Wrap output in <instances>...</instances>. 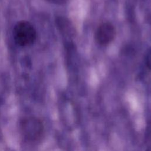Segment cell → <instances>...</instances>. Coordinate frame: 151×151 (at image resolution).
I'll list each match as a JSON object with an SVG mask.
<instances>
[{"mask_svg": "<svg viewBox=\"0 0 151 151\" xmlns=\"http://www.w3.org/2000/svg\"><path fill=\"white\" fill-rule=\"evenodd\" d=\"M36 37V30L29 22L21 21L15 25L13 38L17 45L21 47L31 45L35 42Z\"/></svg>", "mask_w": 151, "mask_h": 151, "instance_id": "cell-2", "label": "cell"}, {"mask_svg": "<svg viewBox=\"0 0 151 151\" xmlns=\"http://www.w3.org/2000/svg\"><path fill=\"white\" fill-rule=\"evenodd\" d=\"M49 2L53 3V4H62L67 2L68 0H45Z\"/></svg>", "mask_w": 151, "mask_h": 151, "instance_id": "cell-6", "label": "cell"}, {"mask_svg": "<svg viewBox=\"0 0 151 151\" xmlns=\"http://www.w3.org/2000/svg\"><path fill=\"white\" fill-rule=\"evenodd\" d=\"M57 23L60 30L63 35L69 38H73L76 35V30L70 21L63 18H60L57 20Z\"/></svg>", "mask_w": 151, "mask_h": 151, "instance_id": "cell-4", "label": "cell"}, {"mask_svg": "<svg viewBox=\"0 0 151 151\" xmlns=\"http://www.w3.org/2000/svg\"><path fill=\"white\" fill-rule=\"evenodd\" d=\"M145 64L148 70H151V48L148 50L145 56Z\"/></svg>", "mask_w": 151, "mask_h": 151, "instance_id": "cell-5", "label": "cell"}, {"mask_svg": "<svg viewBox=\"0 0 151 151\" xmlns=\"http://www.w3.org/2000/svg\"><path fill=\"white\" fill-rule=\"evenodd\" d=\"M116 36V28L109 22L100 24L94 33V39L97 43L102 46H106L111 43Z\"/></svg>", "mask_w": 151, "mask_h": 151, "instance_id": "cell-3", "label": "cell"}, {"mask_svg": "<svg viewBox=\"0 0 151 151\" xmlns=\"http://www.w3.org/2000/svg\"><path fill=\"white\" fill-rule=\"evenodd\" d=\"M19 129L22 137L27 142L32 143L40 141L44 132L42 122L34 116H27L21 119Z\"/></svg>", "mask_w": 151, "mask_h": 151, "instance_id": "cell-1", "label": "cell"}]
</instances>
